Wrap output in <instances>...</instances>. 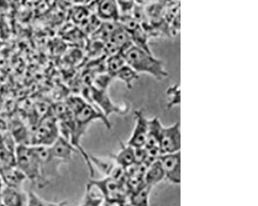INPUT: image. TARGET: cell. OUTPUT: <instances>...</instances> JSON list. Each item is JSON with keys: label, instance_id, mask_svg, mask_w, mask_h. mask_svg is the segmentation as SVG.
<instances>
[{"label": "cell", "instance_id": "7", "mask_svg": "<svg viewBox=\"0 0 258 206\" xmlns=\"http://www.w3.org/2000/svg\"><path fill=\"white\" fill-rule=\"evenodd\" d=\"M58 127L54 119H44L34 136V146H50L58 138Z\"/></svg>", "mask_w": 258, "mask_h": 206}, {"label": "cell", "instance_id": "5", "mask_svg": "<svg viewBox=\"0 0 258 206\" xmlns=\"http://www.w3.org/2000/svg\"><path fill=\"white\" fill-rule=\"evenodd\" d=\"M164 173V179L174 184L181 182V153L162 154L159 158Z\"/></svg>", "mask_w": 258, "mask_h": 206}, {"label": "cell", "instance_id": "19", "mask_svg": "<svg viewBox=\"0 0 258 206\" xmlns=\"http://www.w3.org/2000/svg\"><path fill=\"white\" fill-rule=\"evenodd\" d=\"M167 94L169 97L168 101V108L174 107L175 106H178L180 103V89L178 85L171 86L167 91Z\"/></svg>", "mask_w": 258, "mask_h": 206}, {"label": "cell", "instance_id": "10", "mask_svg": "<svg viewBox=\"0 0 258 206\" xmlns=\"http://www.w3.org/2000/svg\"><path fill=\"white\" fill-rule=\"evenodd\" d=\"M96 12L99 18L115 22L119 18V9L115 0H98Z\"/></svg>", "mask_w": 258, "mask_h": 206}, {"label": "cell", "instance_id": "2", "mask_svg": "<svg viewBox=\"0 0 258 206\" xmlns=\"http://www.w3.org/2000/svg\"><path fill=\"white\" fill-rule=\"evenodd\" d=\"M15 164L24 173L27 180L40 188V161L34 145L19 144L15 149Z\"/></svg>", "mask_w": 258, "mask_h": 206}, {"label": "cell", "instance_id": "13", "mask_svg": "<svg viewBox=\"0 0 258 206\" xmlns=\"http://www.w3.org/2000/svg\"><path fill=\"white\" fill-rule=\"evenodd\" d=\"M164 180V173L159 158L147 167L144 174V181L147 185L154 188L155 185Z\"/></svg>", "mask_w": 258, "mask_h": 206}, {"label": "cell", "instance_id": "8", "mask_svg": "<svg viewBox=\"0 0 258 206\" xmlns=\"http://www.w3.org/2000/svg\"><path fill=\"white\" fill-rule=\"evenodd\" d=\"M47 147L50 155L64 164L69 163L74 153L77 151L69 140L61 136H59L51 145Z\"/></svg>", "mask_w": 258, "mask_h": 206}, {"label": "cell", "instance_id": "1", "mask_svg": "<svg viewBox=\"0 0 258 206\" xmlns=\"http://www.w3.org/2000/svg\"><path fill=\"white\" fill-rule=\"evenodd\" d=\"M125 61L137 73H145L158 80L168 77V72L164 68L162 60L154 57L151 52L132 44L122 52Z\"/></svg>", "mask_w": 258, "mask_h": 206}, {"label": "cell", "instance_id": "3", "mask_svg": "<svg viewBox=\"0 0 258 206\" xmlns=\"http://www.w3.org/2000/svg\"><path fill=\"white\" fill-rule=\"evenodd\" d=\"M88 97L89 100L92 101V103L91 104L99 109L106 117H109L112 113L126 114L129 111L127 105L117 106L112 102L108 94V89H100L91 86L88 89Z\"/></svg>", "mask_w": 258, "mask_h": 206}, {"label": "cell", "instance_id": "14", "mask_svg": "<svg viewBox=\"0 0 258 206\" xmlns=\"http://www.w3.org/2000/svg\"><path fill=\"white\" fill-rule=\"evenodd\" d=\"M162 124L158 117H154L148 120V132L144 148L154 149L159 148L160 138H161Z\"/></svg>", "mask_w": 258, "mask_h": 206}, {"label": "cell", "instance_id": "16", "mask_svg": "<svg viewBox=\"0 0 258 206\" xmlns=\"http://www.w3.org/2000/svg\"><path fill=\"white\" fill-rule=\"evenodd\" d=\"M139 78V74L137 73L131 66L125 64L118 70L113 76V79H119L126 85L128 89H132L133 82Z\"/></svg>", "mask_w": 258, "mask_h": 206}, {"label": "cell", "instance_id": "17", "mask_svg": "<svg viewBox=\"0 0 258 206\" xmlns=\"http://www.w3.org/2000/svg\"><path fill=\"white\" fill-rule=\"evenodd\" d=\"M104 199L100 195L94 194L92 188L86 186V194L79 206H102Z\"/></svg>", "mask_w": 258, "mask_h": 206}, {"label": "cell", "instance_id": "4", "mask_svg": "<svg viewBox=\"0 0 258 206\" xmlns=\"http://www.w3.org/2000/svg\"><path fill=\"white\" fill-rule=\"evenodd\" d=\"M160 151L162 154H173L181 149V131L180 122H177L168 127L163 126L159 143Z\"/></svg>", "mask_w": 258, "mask_h": 206}, {"label": "cell", "instance_id": "6", "mask_svg": "<svg viewBox=\"0 0 258 206\" xmlns=\"http://www.w3.org/2000/svg\"><path fill=\"white\" fill-rule=\"evenodd\" d=\"M135 126L132 134L126 144L134 148H144L148 132V120L144 116L142 109L134 112Z\"/></svg>", "mask_w": 258, "mask_h": 206}, {"label": "cell", "instance_id": "18", "mask_svg": "<svg viewBox=\"0 0 258 206\" xmlns=\"http://www.w3.org/2000/svg\"><path fill=\"white\" fill-rule=\"evenodd\" d=\"M64 203H54L45 201L38 196L34 191L28 192V201L27 206H63Z\"/></svg>", "mask_w": 258, "mask_h": 206}, {"label": "cell", "instance_id": "11", "mask_svg": "<svg viewBox=\"0 0 258 206\" xmlns=\"http://www.w3.org/2000/svg\"><path fill=\"white\" fill-rule=\"evenodd\" d=\"M0 177L6 186L15 188H22L23 184L27 180L24 173L16 165L7 167L3 170L2 172L0 173Z\"/></svg>", "mask_w": 258, "mask_h": 206}, {"label": "cell", "instance_id": "9", "mask_svg": "<svg viewBox=\"0 0 258 206\" xmlns=\"http://www.w3.org/2000/svg\"><path fill=\"white\" fill-rule=\"evenodd\" d=\"M28 193L23 188L4 187L0 204L3 206H27Z\"/></svg>", "mask_w": 258, "mask_h": 206}, {"label": "cell", "instance_id": "20", "mask_svg": "<svg viewBox=\"0 0 258 206\" xmlns=\"http://www.w3.org/2000/svg\"><path fill=\"white\" fill-rule=\"evenodd\" d=\"M4 187H5V184H4L2 178H1V177H0V201H1V195H2V193L3 191H4Z\"/></svg>", "mask_w": 258, "mask_h": 206}, {"label": "cell", "instance_id": "12", "mask_svg": "<svg viewBox=\"0 0 258 206\" xmlns=\"http://www.w3.org/2000/svg\"><path fill=\"white\" fill-rule=\"evenodd\" d=\"M112 158L115 164L123 169L127 170L136 163L135 148L130 146L127 144L121 143V148L116 154L112 155Z\"/></svg>", "mask_w": 258, "mask_h": 206}, {"label": "cell", "instance_id": "15", "mask_svg": "<svg viewBox=\"0 0 258 206\" xmlns=\"http://www.w3.org/2000/svg\"><path fill=\"white\" fill-rule=\"evenodd\" d=\"M151 187L143 183L134 191L128 193V201L131 206H150V193Z\"/></svg>", "mask_w": 258, "mask_h": 206}]
</instances>
